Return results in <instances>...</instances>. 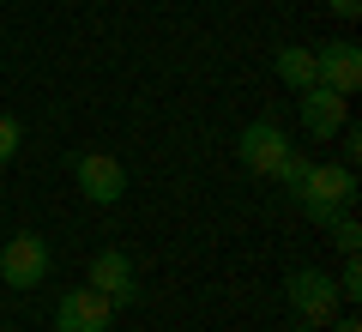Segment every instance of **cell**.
<instances>
[{"instance_id": "6da1fadb", "label": "cell", "mask_w": 362, "mask_h": 332, "mask_svg": "<svg viewBox=\"0 0 362 332\" xmlns=\"http://www.w3.org/2000/svg\"><path fill=\"white\" fill-rule=\"evenodd\" d=\"M350 200H356V169H350V164H314L308 181L296 188L302 217H308V224H320V230L332 224L338 212H344Z\"/></svg>"}, {"instance_id": "7a4b0ae2", "label": "cell", "mask_w": 362, "mask_h": 332, "mask_svg": "<svg viewBox=\"0 0 362 332\" xmlns=\"http://www.w3.org/2000/svg\"><path fill=\"white\" fill-rule=\"evenodd\" d=\"M284 296H290V308H296L302 326H326V320H338V284L326 278L320 266L290 272V278H284Z\"/></svg>"}, {"instance_id": "3957f363", "label": "cell", "mask_w": 362, "mask_h": 332, "mask_svg": "<svg viewBox=\"0 0 362 332\" xmlns=\"http://www.w3.org/2000/svg\"><path fill=\"white\" fill-rule=\"evenodd\" d=\"M0 278L13 284V290H37L49 278V242L37 230H18L0 242Z\"/></svg>"}, {"instance_id": "277c9868", "label": "cell", "mask_w": 362, "mask_h": 332, "mask_svg": "<svg viewBox=\"0 0 362 332\" xmlns=\"http://www.w3.org/2000/svg\"><path fill=\"white\" fill-rule=\"evenodd\" d=\"M73 181H78V193H85L90 205H115L121 193H127V169L109 151H78L73 157Z\"/></svg>"}, {"instance_id": "5b68a950", "label": "cell", "mask_w": 362, "mask_h": 332, "mask_svg": "<svg viewBox=\"0 0 362 332\" xmlns=\"http://www.w3.org/2000/svg\"><path fill=\"white\" fill-rule=\"evenodd\" d=\"M109 320H115V302L90 284H78L54 302V332H109Z\"/></svg>"}, {"instance_id": "8992f818", "label": "cell", "mask_w": 362, "mask_h": 332, "mask_svg": "<svg viewBox=\"0 0 362 332\" xmlns=\"http://www.w3.org/2000/svg\"><path fill=\"white\" fill-rule=\"evenodd\" d=\"M284 151H290V139H284V127H278V121H247L242 139H235V157H242L247 176H278Z\"/></svg>"}, {"instance_id": "52a82bcc", "label": "cell", "mask_w": 362, "mask_h": 332, "mask_svg": "<svg viewBox=\"0 0 362 332\" xmlns=\"http://www.w3.org/2000/svg\"><path fill=\"white\" fill-rule=\"evenodd\" d=\"M296 103H302V133H308V139H338V133L350 127V97H338V91H326V85H308Z\"/></svg>"}, {"instance_id": "ba28073f", "label": "cell", "mask_w": 362, "mask_h": 332, "mask_svg": "<svg viewBox=\"0 0 362 332\" xmlns=\"http://www.w3.org/2000/svg\"><path fill=\"white\" fill-rule=\"evenodd\" d=\"M85 284H90V290H103L115 308H133V302H139V272H133V260L121 254V248H103V254L90 260V278H85Z\"/></svg>"}, {"instance_id": "9c48e42d", "label": "cell", "mask_w": 362, "mask_h": 332, "mask_svg": "<svg viewBox=\"0 0 362 332\" xmlns=\"http://www.w3.org/2000/svg\"><path fill=\"white\" fill-rule=\"evenodd\" d=\"M314 73H320V85L326 91H338V97H356V85H362V49L356 42H326V49H314Z\"/></svg>"}, {"instance_id": "30bf717a", "label": "cell", "mask_w": 362, "mask_h": 332, "mask_svg": "<svg viewBox=\"0 0 362 332\" xmlns=\"http://www.w3.org/2000/svg\"><path fill=\"white\" fill-rule=\"evenodd\" d=\"M278 79H284L296 97L308 85H320V73H314V49H278Z\"/></svg>"}, {"instance_id": "8fae6325", "label": "cell", "mask_w": 362, "mask_h": 332, "mask_svg": "<svg viewBox=\"0 0 362 332\" xmlns=\"http://www.w3.org/2000/svg\"><path fill=\"white\" fill-rule=\"evenodd\" d=\"M326 230H332L338 254H356V248H362V224H356V217H350V205H344V212L332 217V224H326Z\"/></svg>"}, {"instance_id": "7c38bea8", "label": "cell", "mask_w": 362, "mask_h": 332, "mask_svg": "<svg viewBox=\"0 0 362 332\" xmlns=\"http://www.w3.org/2000/svg\"><path fill=\"white\" fill-rule=\"evenodd\" d=\"M308 169H314V157H302V151H284V164H278V181H284L290 193L308 181Z\"/></svg>"}, {"instance_id": "4fadbf2b", "label": "cell", "mask_w": 362, "mask_h": 332, "mask_svg": "<svg viewBox=\"0 0 362 332\" xmlns=\"http://www.w3.org/2000/svg\"><path fill=\"white\" fill-rule=\"evenodd\" d=\"M332 284H338V302H356L362 296V260L344 254V278H332Z\"/></svg>"}, {"instance_id": "5bb4252c", "label": "cell", "mask_w": 362, "mask_h": 332, "mask_svg": "<svg viewBox=\"0 0 362 332\" xmlns=\"http://www.w3.org/2000/svg\"><path fill=\"white\" fill-rule=\"evenodd\" d=\"M18 139H25V127H18L13 115H0V169H6V164L18 157Z\"/></svg>"}, {"instance_id": "9a60e30c", "label": "cell", "mask_w": 362, "mask_h": 332, "mask_svg": "<svg viewBox=\"0 0 362 332\" xmlns=\"http://www.w3.org/2000/svg\"><path fill=\"white\" fill-rule=\"evenodd\" d=\"M326 6H332V13L344 18V25H350V18H362V0H326Z\"/></svg>"}, {"instance_id": "2e32d148", "label": "cell", "mask_w": 362, "mask_h": 332, "mask_svg": "<svg viewBox=\"0 0 362 332\" xmlns=\"http://www.w3.org/2000/svg\"><path fill=\"white\" fill-rule=\"evenodd\" d=\"M338 139H344V157H350V164H356V151H362V133H356V127H344V133H338Z\"/></svg>"}, {"instance_id": "e0dca14e", "label": "cell", "mask_w": 362, "mask_h": 332, "mask_svg": "<svg viewBox=\"0 0 362 332\" xmlns=\"http://www.w3.org/2000/svg\"><path fill=\"white\" fill-rule=\"evenodd\" d=\"M326 332H362V326H356V320L344 314V320H326Z\"/></svg>"}]
</instances>
